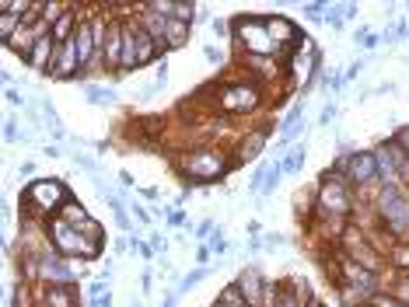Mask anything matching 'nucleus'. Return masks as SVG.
Here are the masks:
<instances>
[{"mask_svg": "<svg viewBox=\"0 0 409 307\" xmlns=\"http://www.w3.org/2000/svg\"><path fill=\"white\" fill-rule=\"evenodd\" d=\"M25 199L35 210H53L57 213L60 202H70V192L63 189V178H39L25 189Z\"/></svg>", "mask_w": 409, "mask_h": 307, "instance_id": "nucleus-1", "label": "nucleus"}, {"mask_svg": "<svg viewBox=\"0 0 409 307\" xmlns=\"http://www.w3.org/2000/svg\"><path fill=\"white\" fill-rule=\"evenodd\" d=\"M224 171H228V168H224V158H221V154H214V150L189 154V158H186V175H189L196 185H210V182H217Z\"/></svg>", "mask_w": 409, "mask_h": 307, "instance_id": "nucleus-2", "label": "nucleus"}, {"mask_svg": "<svg viewBox=\"0 0 409 307\" xmlns=\"http://www.w3.org/2000/svg\"><path fill=\"white\" fill-rule=\"evenodd\" d=\"M346 175L353 185H375L378 178V161H375V150H353L346 154Z\"/></svg>", "mask_w": 409, "mask_h": 307, "instance_id": "nucleus-3", "label": "nucleus"}, {"mask_svg": "<svg viewBox=\"0 0 409 307\" xmlns=\"http://www.w3.org/2000/svg\"><path fill=\"white\" fill-rule=\"evenodd\" d=\"M39 276H42L46 283H53V286H74V283H77V269H74V266H67V259H63L60 251L42 255Z\"/></svg>", "mask_w": 409, "mask_h": 307, "instance_id": "nucleus-4", "label": "nucleus"}, {"mask_svg": "<svg viewBox=\"0 0 409 307\" xmlns=\"http://www.w3.org/2000/svg\"><path fill=\"white\" fill-rule=\"evenodd\" d=\"M319 207H322L326 213H336V217L350 213V210H353V202H350V195H346V185H339V182H332V178L326 175L322 192H319Z\"/></svg>", "mask_w": 409, "mask_h": 307, "instance_id": "nucleus-5", "label": "nucleus"}, {"mask_svg": "<svg viewBox=\"0 0 409 307\" xmlns=\"http://www.w3.org/2000/svg\"><path fill=\"white\" fill-rule=\"evenodd\" d=\"M259 105V87H248V84H235L221 94V109L224 112H248Z\"/></svg>", "mask_w": 409, "mask_h": 307, "instance_id": "nucleus-6", "label": "nucleus"}, {"mask_svg": "<svg viewBox=\"0 0 409 307\" xmlns=\"http://www.w3.org/2000/svg\"><path fill=\"white\" fill-rule=\"evenodd\" d=\"M81 94H84L88 105H94V109H112V105H116V98H119L116 87H101V84H91V81L81 84Z\"/></svg>", "mask_w": 409, "mask_h": 307, "instance_id": "nucleus-7", "label": "nucleus"}, {"mask_svg": "<svg viewBox=\"0 0 409 307\" xmlns=\"http://www.w3.org/2000/svg\"><path fill=\"white\" fill-rule=\"evenodd\" d=\"M375 161H378V178H381V185H399V189H406V185H402V175H399V168H395V161H392V154H388V143H381V147L375 150Z\"/></svg>", "mask_w": 409, "mask_h": 307, "instance_id": "nucleus-8", "label": "nucleus"}, {"mask_svg": "<svg viewBox=\"0 0 409 307\" xmlns=\"http://www.w3.org/2000/svg\"><path fill=\"white\" fill-rule=\"evenodd\" d=\"M140 67V60H137V32H133V25H126L123 28V56H119V74H133Z\"/></svg>", "mask_w": 409, "mask_h": 307, "instance_id": "nucleus-9", "label": "nucleus"}, {"mask_svg": "<svg viewBox=\"0 0 409 307\" xmlns=\"http://www.w3.org/2000/svg\"><path fill=\"white\" fill-rule=\"evenodd\" d=\"M304 161H308V136L297 140L287 154H280V165H283V171H287V175H297V171L304 168Z\"/></svg>", "mask_w": 409, "mask_h": 307, "instance_id": "nucleus-10", "label": "nucleus"}, {"mask_svg": "<svg viewBox=\"0 0 409 307\" xmlns=\"http://www.w3.org/2000/svg\"><path fill=\"white\" fill-rule=\"evenodd\" d=\"M263 25H266V32H270V39H273V42H294V39H297V28H294L287 18L263 14Z\"/></svg>", "mask_w": 409, "mask_h": 307, "instance_id": "nucleus-11", "label": "nucleus"}, {"mask_svg": "<svg viewBox=\"0 0 409 307\" xmlns=\"http://www.w3.org/2000/svg\"><path fill=\"white\" fill-rule=\"evenodd\" d=\"M266 140H270V129H255L245 143H241V161H255L266 154Z\"/></svg>", "mask_w": 409, "mask_h": 307, "instance_id": "nucleus-12", "label": "nucleus"}, {"mask_svg": "<svg viewBox=\"0 0 409 307\" xmlns=\"http://www.w3.org/2000/svg\"><path fill=\"white\" fill-rule=\"evenodd\" d=\"M189 32H192L189 21L165 18V45H186V42H189Z\"/></svg>", "mask_w": 409, "mask_h": 307, "instance_id": "nucleus-13", "label": "nucleus"}, {"mask_svg": "<svg viewBox=\"0 0 409 307\" xmlns=\"http://www.w3.org/2000/svg\"><path fill=\"white\" fill-rule=\"evenodd\" d=\"M210 273H214V266H196V269H189V273H186V276L179 279L175 293H179V297H186V293H189V290H192L196 283H203V279H207Z\"/></svg>", "mask_w": 409, "mask_h": 307, "instance_id": "nucleus-14", "label": "nucleus"}, {"mask_svg": "<svg viewBox=\"0 0 409 307\" xmlns=\"http://www.w3.org/2000/svg\"><path fill=\"white\" fill-rule=\"evenodd\" d=\"M283 175H287V171H283V165H280V161H273V165H270V171H266V182H263V192H259V199H266V195H273V192L280 189V182H283Z\"/></svg>", "mask_w": 409, "mask_h": 307, "instance_id": "nucleus-15", "label": "nucleus"}, {"mask_svg": "<svg viewBox=\"0 0 409 307\" xmlns=\"http://www.w3.org/2000/svg\"><path fill=\"white\" fill-rule=\"evenodd\" d=\"M49 307H77L74 286H53L49 290Z\"/></svg>", "mask_w": 409, "mask_h": 307, "instance_id": "nucleus-16", "label": "nucleus"}, {"mask_svg": "<svg viewBox=\"0 0 409 307\" xmlns=\"http://www.w3.org/2000/svg\"><path fill=\"white\" fill-rule=\"evenodd\" d=\"M353 42L361 45L364 53H375V49L381 45V35H378V32H371V28H357V32H353Z\"/></svg>", "mask_w": 409, "mask_h": 307, "instance_id": "nucleus-17", "label": "nucleus"}, {"mask_svg": "<svg viewBox=\"0 0 409 307\" xmlns=\"http://www.w3.org/2000/svg\"><path fill=\"white\" fill-rule=\"evenodd\" d=\"M70 161H74V168L88 171L91 178H101V165H98V161L91 158V154H81V150H77V154H70Z\"/></svg>", "mask_w": 409, "mask_h": 307, "instance_id": "nucleus-18", "label": "nucleus"}, {"mask_svg": "<svg viewBox=\"0 0 409 307\" xmlns=\"http://www.w3.org/2000/svg\"><path fill=\"white\" fill-rule=\"evenodd\" d=\"M4 140H8V143H32V136L18 129V119H14V116L4 119Z\"/></svg>", "mask_w": 409, "mask_h": 307, "instance_id": "nucleus-19", "label": "nucleus"}, {"mask_svg": "<svg viewBox=\"0 0 409 307\" xmlns=\"http://www.w3.org/2000/svg\"><path fill=\"white\" fill-rule=\"evenodd\" d=\"M207 241H210V251H214V259H221V255H228V251H231V241H228L224 227H217V231H214V234H210Z\"/></svg>", "mask_w": 409, "mask_h": 307, "instance_id": "nucleus-20", "label": "nucleus"}, {"mask_svg": "<svg viewBox=\"0 0 409 307\" xmlns=\"http://www.w3.org/2000/svg\"><path fill=\"white\" fill-rule=\"evenodd\" d=\"M336 119H339V101L329 98L326 105H322V112H319V119H315V126H332Z\"/></svg>", "mask_w": 409, "mask_h": 307, "instance_id": "nucleus-21", "label": "nucleus"}, {"mask_svg": "<svg viewBox=\"0 0 409 307\" xmlns=\"http://www.w3.org/2000/svg\"><path fill=\"white\" fill-rule=\"evenodd\" d=\"M297 8H301V14L308 21H322L326 11H329V4H322V0H308V4H297Z\"/></svg>", "mask_w": 409, "mask_h": 307, "instance_id": "nucleus-22", "label": "nucleus"}, {"mask_svg": "<svg viewBox=\"0 0 409 307\" xmlns=\"http://www.w3.org/2000/svg\"><path fill=\"white\" fill-rule=\"evenodd\" d=\"M130 213H133V220H137L140 227H150V224H154V217H150V210L143 207V202H130Z\"/></svg>", "mask_w": 409, "mask_h": 307, "instance_id": "nucleus-23", "label": "nucleus"}, {"mask_svg": "<svg viewBox=\"0 0 409 307\" xmlns=\"http://www.w3.org/2000/svg\"><path fill=\"white\" fill-rule=\"evenodd\" d=\"M368 63H371V56H361V60H353V63L346 67V74H343V84H350V81H357V77H361Z\"/></svg>", "mask_w": 409, "mask_h": 307, "instance_id": "nucleus-24", "label": "nucleus"}, {"mask_svg": "<svg viewBox=\"0 0 409 307\" xmlns=\"http://www.w3.org/2000/svg\"><path fill=\"white\" fill-rule=\"evenodd\" d=\"M4 98H8V105H11V109H25V105H28V98H25L18 87H8V91H4Z\"/></svg>", "mask_w": 409, "mask_h": 307, "instance_id": "nucleus-25", "label": "nucleus"}, {"mask_svg": "<svg viewBox=\"0 0 409 307\" xmlns=\"http://www.w3.org/2000/svg\"><path fill=\"white\" fill-rule=\"evenodd\" d=\"M147 237H150V248H154L158 255H165V259H168V237H165V234H158V231H150Z\"/></svg>", "mask_w": 409, "mask_h": 307, "instance_id": "nucleus-26", "label": "nucleus"}, {"mask_svg": "<svg viewBox=\"0 0 409 307\" xmlns=\"http://www.w3.org/2000/svg\"><path fill=\"white\" fill-rule=\"evenodd\" d=\"M217 231V224H214V217H207V220H199L196 227H192V237H210Z\"/></svg>", "mask_w": 409, "mask_h": 307, "instance_id": "nucleus-27", "label": "nucleus"}, {"mask_svg": "<svg viewBox=\"0 0 409 307\" xmlns=\"http://www.w3.org/2000/svg\"><path fill=\"white\" fill-rule=\"evenodd\" d=\"M263 244H266V251H277V248H283V244H287V237H283V234H277V231H270V234H263Z\"/></svg>", "mask_w": 409, "mask_h": 307, "instance_id": "nucleus-28", "label": "nucleus"}, {"mask_svg": "<svg viewBox=\"0 0 409 307\" xmlns=\"http://www.w3.org/2000/svg\"><path fill=\"white\" fill-rule=\"evenodd\" d=\"M210 262H214L210 244H199V248H196V266H210Z\"/></svg>", "mask_w": 409, "mask_h": 307, "instance_id": "nucleus-29", "label": "nucleus"}, {"mask_svg": "<svg viewBox=\"0 0 409 307\" xmlns=\"http://www.w3.org/2000/svg\"><path fill=\"white\" fill-rule=\"evenodd\" d=\"M364 307H402V304H399L395 297H371Z\"/></svg>", "mask_w": 409, "mask_h": 307, "instance_id": "nucleus-30", "label": "nucleus"}, {"mask_svg": "<svg viewBox=\"0 0 409 307\" xmlns=\"http://www.w3.org/2000/svg\"><path fill=\"white\" fill-rule=\"evenodd\" d=\"M395 300H399L402 307H409V279H402V283L395 286Z\"/></svg>", "mask_w": 409, "mask_h": 307, "instance_id": "nucleus-31", "label": "nucleus"}, {"mask_svg": "<svg viewBox=\"0 0 409 307\" xmlns=\"http://www.w3.org/2000/svg\"><path fill=\"white\" fill-rule=\"evenodd\" d=\"M203 56H207L210 63H224V53H221L217 45H203Z\"/></svg>", "mask_w": 409, "mask_h": 307, "instance_id": "nucleus-32", "label": "nucleus"}, {"mask_svg": "<svg viewBox=\"0 0 409 307\" xmlns=\"http://www.w3.org/2000/svg\"><path fill=\"white\" fill-rule=\"evenodd\" d=\"M392 140H395V143H399V147L406 150V158H409V126H402V129H399V133H395Z\"/></svg>", "mask_w": 409, "mask_h": 307, "instance_id": "nucleus-33", "label": "nucleus"}, {"mask_svg": "<svg viewBox=\"0 0 409 307\" xmlns=\"http://www.w3.org/2000/svg\"><path fill=\"white\" fill-rule=\"evenodd\" d=\"M165 84H168V63H158V74H154V87H161V91H165Z\"/></svg>", "mask_w": 409, "mask_h": 307, "instance_id": "nucleus-34", "label": "nucleus"}, {"mask_svg": "<svg viewBox=\"0 0 409 307\" xmlns=\"http://www.w3.org/2000/svg\"><path fill=\"white\" fill-rule=\"evenodd\" d=\"M112 248H116V255H126V251H130V234H119V237H112Z\"/></svg>", "mask_w": 409, "mask_h": 307, "instance_id": "nucleus-35", "label": "nucleus"}, {"mask_svg": "<svg viewBox=\"0 0 409 307\" xmlns=\"http://www.w3.org/2000/svg\"><path fill=\"white\" fill-rule=\"evenodd\" d=\"M42 154L57 161V158H63V143H46V147H42Z\"/></svg>", "mask_w": 409, "mask_h": 307, "instance_id": "nucleus-36", "label": "nucleus"}, {"mask_svg": "<svg viewBox=\"0 0 409 307\" xmlns=\"http://www.w3.org/2000/svg\"><path fill=\"white\" fill-rule=\"evenodd\" d=\"M189 217H186V210H172V217H168V227H182Z\"/></svg>", "mask_w": 409, "mask_h": 307, "instance_id": "nucleus-37", "label": "nucleus"}, {"mask_svg": "<svg viewBox=\"0 0 409 307\" xmlns=\"http://www.w3.org/2000/svg\"><path fill=\"white\" fill-rule=\"evenodd\" d=\"M357 11H361V4H343V21H353Z\"/></svg>", "mask_w": 409, "mask_h": 307, "instance_id": "nucleus-38", "label": "nucleus"}, {"mask_svg": "<svg viewBox=\"0 0 409 307\" xmlns=\"http://www.w3.org/2000/svg\"><path fill=\"white\" fill-rule=\"evenodd\" d=\"M245 234H248V237H259V234H263V224H259V220H248Z\"/></svg>", "mask_w": 409, "mask_h": 307, "instance_id": "nucleus-39", "label": "nucleus"}, {"mask_svg": "<svg viewBox=\"0 0 409 307\" xmlns=\"http://www.w3.org/2000/svg\"><path fill=\"white\" fill-rule=\"evenodd\" d=\"M18 175H21V178H32V175H35V165H32V161H21V165H18Z\"/></svg>", "mask_w": 409, "mask_h": 307, "instance_id": "nucleus-40", "label": "nucleus"}, {"mask_svg": "<svg viewBox=\"0 0 409 307\" xmlns=\"http://www.w3.org/2000/svg\"><path fill=\"white\" fill-rule=\"evenodd\" d=\"M119 185H123V189H126V192H130V189H133V185H137V178H133V175H130V171H119Z\"/></svg>", "mask_w": 409, "mask_h": 307, "instance_id": "nucleus-41", "label": "nucleus"}, {"mask_svg": "<svg viewBox=\"0 0 409 307\" xmlns=\"http://www.w3.org/2000/svg\"><path fill=\"white\" fill-rule=\"evenodd\" d=\"M150 283H154V279H150V273H143V276H140V286H143V293H150Z\"/></svg>", "mask_w": 409, "mask_h": 307, "instance_id": "nucleus-42", "label": "nucleus"}, {"mask_svg": "<svg viewBox=\"0 0 409 307\" xmlns=\"http://www.w3.org/2000/svg\"><path fill=\"white\" fill-rule=\"evenodd\" d=\"M308 307H322V304H319V300H315V297H308Z\"/></svg>", "mask_w": 409, "mask_h": 307, "instance_id": "nucleus-43", "label": "nucleus"}, {"mask_svg": "<svg viewBox=\"0 0 409 307\" xmlns=\"http://www.w3.org/2000/svg\"><path fill=\"white\" fill-rule=\"evenodd\" d=\"M214 307H238V304H224V300H217V304H214Z\"/></svg>", "mask_w": 409, "mask_h": 307, "instance_id": "nucleus-44", "label": "nucleus"}, {"mask_svg": "<svg viewBox=\"0 0 409 307\" xmlns=\"http://www.w3.org/2000/svg\"><path fill=\"white\" fill-rule=\"evenodd\" d=\"M406 18H409V4H406Z\"/></svg>", "mask_w": 409, "mask_h": 307, "instance_id": "nucleus-45", "label": "nucleus"}, {"mask_svg": "<svg viewBox=\"0 0 409 307\" xmlns=\"http://www.w3.org/2000/svg\"><path fill=\"white\" fill-rule=\"evenodd\" d=\"M88 307H98V304H88Z\"/></svg>", "mask_w": 409, "mask_h": 307, "instance_id": "nucleus-46", "label": "nucleus"}]
</instances>
